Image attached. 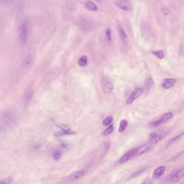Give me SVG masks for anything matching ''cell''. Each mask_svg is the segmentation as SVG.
Returning a JSON list of instances; mask_svg holds the SVG:
<instances>
[{
    "label": "cell",
    "instance_id": "cell-1",
    "mask_svg": "<svg viewBox=\"0 0 184 184\" xmlns=\"http://www.w3.org/2000/svg\"><path fill=\"white\" fill-rule=\"evenodd\" d=\"M15 118L12 113L5 111L0 115V129L12 127L15 122Z\"/></svg>",
    "mask_w": 184,
    "mask_h": 184
},
{
    "label": "cell",
    "instance_id": "cell-2",
    "mask_svg": "<svg viewBox=\"0 0 184 184\" xmlns=\"http://www.w3.org/2000/svg\"><path fill=\"white\" fill-rule=\"evenodd\" d=\"M29 35V28L28 23L24 21L21 24L19 32V40L22 44H25L27 41Z\"/></svg>",
    "mask_w": 184,
    "mask_h": 184
},
{
    "label": "cell",
    "instance_id": "cell-3",
    "mask_svg": "<svg viewBox=\"0 0 184 184\" xmlns=\"http://www.w3.org/2000/svg\"><path fill=\"white\" fill-rule=\"evenodd\" d=\"M169 132L167 130H165L164 131H159V132H153L151 133L150 135V143L152 144L158 143L160 140H162L165 138L166 136H167Z\"/></svg>",
    "mask_w": 184,
    "mask_h": 184
},
{
    "label": "cell",
    "instance_id": "cell-4",
    "mask_svg": "<svg viewBox=\"0 0 184 184\" xmlns=\"http://www.w3.org/2000/svg\"><path fill=\"white\" fill-rule=\"evenodd\" d=\"M102 89L104 92L107 94L111 93L113 90V84L110 79L105 77L103 79L101 83Z\"/></svg>",
    "mask_w": 184,
    "mask_h": 184
},
{
    "label": "cell",
    "instance_id": "cell-5",
    "mask_svg": "<svg viewBox=\"0 0 184 184\" xmlns=\"http://www.w3.org/2000/svg\"><path fill=\"white\" fill-rule=\"evenodd\" d=\"M116 4L119 8L130 12L132 10V5L129 0H118Z\"/></svg>",
    "mask_w": 184,
    "mask_h": 184
},
{
    "label": "cell",
    "instance_id": "cell-6",
    "mask_svg": "<svg viewBox=\"0 0 184 184\" xmlns=\"http://www.w3.org/2000/svg\"><path fill=\"white\" fill-rule=\"evenodd\" d=\"M144 90L142 88L138 87L134 90L129 98L127 100V104H131L134 102V100L137 99L138 97H140L143 94Z\"/></svg>",
    "mask_w": 184,
    "mask_h": 184
},
{
    "label": "cell",
    "instance_id": "cell-7",
    "mask_svg": "<svg viewBox=\"0 0 184 184\" xmlns=\"http://www.w3.org/2000/svg\"><path fill=\"white\" fill-rule=\"evenodd\" d=\"M137 152H136V148L133 150H131L125 154L120 159L119 163L124 164L129 161L130 159L133 158L134 157L137 156Z\"/></svg>",
    "mask_w": 184,
    "mask_h": 184
},
{
    "label": "cell",
    "instance_id": "cell-8",
    "mask_svg": "<svg viewBox=\"0 0 184 184\" xmlns=\"http://www.w3.org/2000/svg\"><path fill=\"white\" fill-rule=\"evenodd\" d=\"M172 113H170V112L166 113L163 116H161V118L160 119V120L153 122L152 123V125L154 126V127H157L158 126H160L161 124H163L165 122L168 121V120H170L172 118Z\"/></svg>",
    "mask_w": 184,
    "mask_h": 184
},
{
    "label": "cell",
    "instance_id": "cell-9",
    "mask_svg": "<svg viewBox=\"0 0 184 184\" xmlns=\"http://www.w3.org/2000/svg\"><path fill=\"white\" fill-rule=\"evenodd\" d=\"M184 168L180 169L179 170L176 171L173 175L171 177L170 181L172 183H175L176 182L179 181L182 179V178L184 177Z\"/></svg>",
    "mask_w": 184,
    "mask_h": 184
},
{
    "label": "cell",
    "instance_id": "cell-10",
    "mask_svg": "<svg viewBox=\"0 0 184 184\" xmlns=\"http://www.w3.org/2000/svg\"><path fill=\"white\" fill-rule=\"evenodd\" d=\"M117 28L120 37L121 39H122V41H123V43L125 45H127V41H128V39H127V34H126V33L125 32L124 30L123 29V28L120 25V24H117Z\"/></svg>",
    "mask_w": 184,
    "mask_h": 184
},
{
    "label": "cell",
    "instance_id": "cell-11",
    "mask_svg": "<svg viewBox=\"0 0 184 184\" xmlns=\"http://www.w3.org/2000/svg\"><path fill=\"white\" fill-rule=\"evenodd\" d=\"M165 170V167L163 166L156 168L153 172V177L154 178V179H159L164 174Z\"/></svg>",
    "mask_w": 184,
    "mask_h": 184
},
{
    "label": "cell",
    "instance_id": "cell-12",
    "mask_svg": "<svg viewBox=\"0 0 184 184\" xmlns=\"http://www.w3.org/2000/svg\"><path fill=\"white\" fill-rule=\"evenodd\" d=\"M151 148V145L148 144H144V145H141L139 147L136 148V152H137V155L139 156L147 152Z\"/></svg>",
    "mask_w": 184,
    "mask_h": 184
},
{
    "label": "cell",
    "instance_id": "cell-13",
    "mask_svg": "<svg viewBox=\"0 0 184 184\" xmlns=\"http://www.w3.org/2000/svg\"><path fill=\"white\" fill-rule=\"evenodd\" d=\"M85 174V171L84 170H79L76 171L75 172L73 173L72 175H70L68 177L69 181H73L76 180L82 177L83 175Z\"/></svg>",
    "mask_w": 184,
    "mask_h": 184
},
{
    "label": "cell",
    "instance_id": "cell-14",
    "mask_svg": "<svg viewBox=\"0 0 184 184\" xmlns=\"http://www.w3.org/2000/svg\"><path fill=\"white\" fill-rule=\"evenodd\" d=\"M176 81H177V80L175 79H166L164 81L163 83L162 84V86L166 89H169L172 87Z\"/></svg>",
    "mask_w": 184,
    "mask_h": 184
},
{
    "label": "cell",
    "instance_id": "cell-15",
    "mask_svg": "<svg viewBox=\"0 0 184 184\" xmlns=\"http://www.w3.org/2000/svg\"><path fill=\"white\" fill-rule=\"evenodd\" d=\"M85 7L87 10L92 11V12L96 11L98 9V7L96 5L90 0H87L85 2Z\"/></svg>",
    "mask_w": 184,
    "mask_h": 184
},
{
    "label": "cell",
    "instance_id": "cell-16",
    "mask_svg": "<svg viewBox=\"0 0 184 184\" xmlns=\"http://www.w3.org/2000/svg\"><path fill=\"white\" fill-rule=\"evenodd\" d=\"M76 134V133L72 131L70 129H65V128H62V129L56 133V136H64V135H74Z\"/></svg>",
    "mask_w": 184,
    "mask_h": 184
},
{
    "label": "cell",
    "instance_id": "cell-17",
    "mask_svg": "<svg viewBox=\"0 0 184 184\" xmlns=\"http://www.w3.org/2000/svg\"><path fill=\"white\" fill-rule=\"evenodd\" d=\"M153 85H154V81L152 80V79L151 78L147 79L145 83V88L146 90L149 91Z\"/></svg>",
    "mask_w": 184,
    "mask_h": 184
},
{
    "label": "cell",
    "instance_id": "cell-18",
    "mask_svg": "<svg viewBox=\"0 0 184 184\" xmlns=\"http://www.w3.org/2000/svg\"><path fill=\"white\" fill-rule=\"evenodd\" d=\"M128 124V121L127 120H123L120 122V127L118 130L120 133H123L124 131L127 126Z\"/></svg>",
    "mask_w": 184,
    "mask_h": 184
},
{
    "label": "cell",
    "instance_id": "cell-19",
    "mask_svg": "<svg viewBox=\"0 0 184 184\" xmlns=\"http://www.w3.org/2000/svg\"><path fill=\"white\" fill-rule=\"evenodd\" d=\"M87 58L85 55L82 56L78 60V65L80 66L83 67L85 66L87 64Z\"/></svg>",
    "mask_w": 184,
    "mask_h": 184
},
{
    "label": "cell",
    "instance_id": "cell-20",
    "mask_svg": "<svg viewBox=\"0 0 184 184\" xmlns=\"http://www.w3.org/2000/svg\"><path fill=\"white\" fill-rule=\"evenodd\" d=\"M32 62V57L31 55H28L25 57L24 62H23V65L24 66H29Z\"/></svg>",
    "mask_w": 184,
    "mask_h": 184
},
{
    "label": "cell",
    "instance_id": "cell-21",
    "mask_svg": "<svg viewBox=\"0 0 184 184\" xmlns=\"http://www.w3.org/2000/svg\"><path fill=\"white\" fill-rule=\"evenodd\" d=\"M113 120V119L112 116H109L107 118L105 119V120H104V126H109V125L111 124V123H112V122Z\"/></svg>",
    "mask_w": 184,
    "mask_h": 184
},
{
    "label": "cell",
    "instance_id": "cell-22",
    "mask_svg": "<svg viewBox=\"0 0 184 184\" xmlns=\"http://www.w3.org/2000/svg\"><path fill=\"white\" fill-rule=\"evenodd\" d=\"M113 129H114L113 126V124H111L107 129L105 130V131H104V135L107 136L109 134H110L111 133H112L113 131Z\"/></svg>",
    "mask_w": 184,
    "mask_h": 184
},
{
    "label": "cell",
    "instance_id": "cell-23",
    "mask_svg": "<svg viewBox=\"0 0 184 184\" xmlns=\"http://www.w3.org/2000/svg\"><path fill=\"white\" fill-rule=\"evenodd\" d=\"M13 182V178L11 177H7L0 180V184H11Z\"/></svg>",
    "mask_w": 184,
    "mask_h": 184
},
{
    "label": "cell",
    "instance_id": "cell-24",
    "mask_svg": "<svg viewBox=\"0 0 184 184\" xmlns=\"http://www.w3.org/2000/svg\"><path fill=\"white\" fill-rule=\"evenodd\" d=\"M152 53L156 55V57L159 58V59H163L164 58L163 52L162 50H159V51H153Z\"/></svg>",
    "mask_w": 184,
    "mask_h": 184
},
{
    "label": "cell",
    "instance_id": "cell-25",
    "mask_svg": "<svg viewBox=\"0 0 184 184\" xmlns=\"http://www.w3.org/2000/svg\"><path fill=\"white\" fill-rule=\"evenodd\" d=\"M32 91L31 90H28L26 93H25V101H29L30 99H31V97H32Z\"/></svg>",
    "mask_w": 184,
    "mask_h": 184
},
{
    "label": "cell",
    "instance_id": "cell-26",
    "mask_svg": "<svg viewBox=\"0 0 184 184\" xmlns=\"http://www.w3.org/2000/svg\"><path fill=\"white\" fill-rule=\"evenodd\" d=\"M61 156H62V153L58 150H56L55 152H53V158L55 159V160L60 159V158L61 157Z\"/></svg>",
    "mask_w": 184,
    "mask_h": 184
},
{
    "label": "cell",
    "instance_id": "cell-27",
    "mask_svg": "<svg viewBox=\"0 0 184 184\" xmlns=\"http://www.w3.org/2000/svg\"><path fill=\"white\" fill-rule=\"evenodd\" d=\"M111 31L110 29H107L106 30V39L107 41L110 42L111 40Z\"/></svg>",
    "mask_w": 184,
    "mask_h": 184
},
{
    "label": "cell",
    "instance_id": "cell-28",
    "mask_svg": "<svg viewBox=\"0 0 184 184\" xmlns=\"http://www.w3.org/2000/svg\"><path fill=\"white\" fill-rule=\"evenodd\" d=\"M144 170L142 169V170H140L138 171L137 172H135L133 175H131L130 177V179H132V178H134L136 177H138V175H139L141 173H142L144 172Z\"/></svg>",
    "mask_w": 184,
    "mask_h": 184
},
{
    "label": "cell",
    "instance_id": "cell-29",
    "mask_svg": "<svg viewBox=\"0 0 184 184\" xmlns=\"http://www.w3.org/2000/svg\"><path fill=\"white\" fill-rule=\"evenodd\" d=\"M141 184H153L151 180H146L144 182H143Z\"/></svg>",
    "mask_w": 184,
    "mask_h": 184
},
{
    "label": "cell",
    "instance_id": "cell-30",
    "mask_svg": "<svg viewBox=\"0 0 184 184\" xmlns=\"http://www.w3.org/2000/svg\"><path fill=\"white\" fill-rule=\"evenodd\" d=\"M10 1L12 0H0L1 2H10Z\"/></svg>",
    "mask_w": 184,
    "mask_h": 184
}]
</instances>
